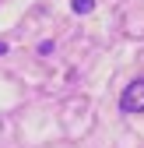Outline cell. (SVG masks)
<instances>
[{"mask_svg":"<svg viewBox=\"0 0 144 148\" xmlns=\"http://www.w3.org/2000/svg\"><path fill=\"white\" fill-rule=\"evenodd\" d=\"M120 113H144V78H134L120 92Z\"/></svg>","mask_w":144,"mask_h":148,"instance_id":"cell-1","label":"cell"},{"mask_svg":"<svg viewBox=\"0 0 144 148\" xmlns=\"http://www.w3.org/2000/svg\"><path fill=\"white\" fill-rule=\"evenodd\" d=\"M70 7H74V14H92L95 11V0H74Z\"/></svg>","mask_w":144,"mask_h":148,"instance_id":"cell-2","label":"cell"}]
</instances>
